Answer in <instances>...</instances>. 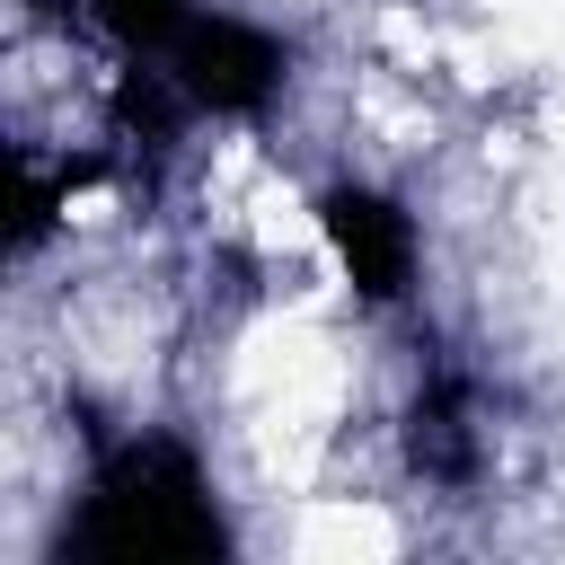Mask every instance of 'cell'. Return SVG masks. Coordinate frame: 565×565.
Segmentation results:
<instances>
[{
	"mask_svg": "<svg viewBox=\"0 0 565 565\" xmlns=\"http://www.w3.org/2000/svg\"><path fill=\"white\" fill-rule=\"evenodd\" d=\"M79 547H97V556H203V547H221V521L203 512V486L177 450H141L97 486Z\"/></svg>",
	"mask_w": 565,
	"mask_h": 565,
	"instance_id": "1",
	"label": "cell"
},
{
	"mask_svg": "<svg viewBox=\"0 0 565 565\" xmlns=\"http://www.w3.org/2000/svg\"><path fill=\"white\" fill-rule=\"evenodd\" d=\"M274 71H282V53L238 18H212V26L185 35V79H194L203 106H256L274 88Z\"/></svg>",
	"mask_w": 565,
	"mask_h": 565,
	"instance_id": "2",
	"label": "cell"
},
{
	"mask_svg": "<svg viewBox=\"0 0 565 565\" xmlns=\"http://www.w3.org/2000/svg\"><path fill=\"white\" fill-rule=\"evenodd\" d=\"M327 230H335V247H344L362 291H397L406 282V221L380 194H327Z\"/></svg>",
	"mask_w": 565,
	"mask_h": 565,
	"instance_id": "3",
	"label": "cell"
},
{
	"mask_svg": "<svg viewBox=\"0 0 565 565\" xmlns=\"http://www.w3.org/2000/svg\"><path fill=\"white\" fill-rule=\"evenodd\" d=\"M106 18H115V35L150 44V35H168V26H177V0H106Z\"/></svg>",
	"mask_w": 565,
	"mask_h": 565,
	"instance_id": "4",
	"label": "cell"
}]
</instances>
